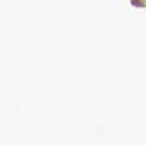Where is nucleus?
Segmentation results:
<instances>
[{
	"instance_id": "1",
	"label": "nucleus",
	"mask_w": 146,
	"mask_h": 146,
	"mask_svg": "<svg viewBox=\"0 0 146 146\" xmlns=\"http://www.w3.org/2000/svg\"><path fill=\"white\" fill-rule=\"evenodd\" d=\"M131 5H134V7H145V2H139V0H131Z\"/></svg>"
}]
</instances>
